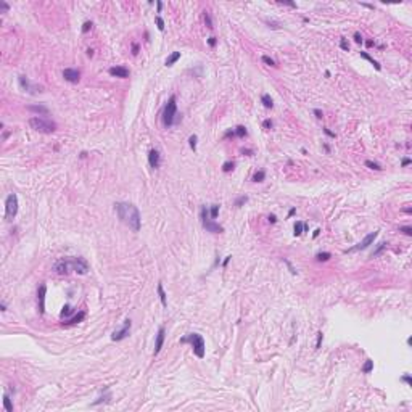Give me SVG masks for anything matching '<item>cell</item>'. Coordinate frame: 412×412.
Listing matches in <instances>:
<instances>
[{"mask_svg":"<svg viewBox=\"0 0 412 412\" xmlns=\"http://www.w3.org/2000/svg\"><path fill=\"white\" fill-rule=\"evenodd\" d=\"M208 45H210V47H216L217 45V39H216V37H210V39H208Z\"/></svg>","mask_w":412,"mask_h":412,"instance_id":"c3c4849f","label":"cell"},{"mask_svg":"<svg viewBox=\"0 0 412 412\" xmlns=\"http://www.w3.org/2000/svg\"><path fill=\"white\" fill-rule=\"evenodd\" d=\"M85 319V311H79L77 314L74 316V317H71L68 322H65L66 325H74V324H79V322H82Z\"/></svg>","mask_w":412,"mask_h":412,"instance_id":"e0dca14e","label":"cell"},{"mask_svg":"<svg viewBox=\"0 0 412 412\" xmlns=\"http://www.w3.org/2000/svg\"><path fill=\"white\" fill-rule=\"evenodd\" d=\"M71 266H73V270L81 275H85L89 272V264L84 258H71Z\"/></svg>","mask_w":412,"mask_h":412,"instance_id":"8fae6325","label":"cell"},{"mask_svg":"<svg viewBox=\"0 0 412 412\" xmlns=\"http://www.w3.org/2000/svg\"><path fill=\"white\" fill-rule=\"evenodd\" d=\"M372 370H373V361L367 359L364 362V365H362V373H370Z\"/></svg>","mask_w":412,"mask_h":412,"instance_id":"cb8c5ba5","label":"cell"},{"mask_svg":"<svg viewBox=\"0 0 412 412\" xmlns=\"http://www.w3.org/2000/svg\"><path fill=\"white\" fill-rule=\"evenodd\" d=\"M137 53H138V45L134 43V45H132V55H137Z\"/></svg>","mask_w":412,"mask_h":412,"instance_id":"11a10c76","label":"cell"},{"mask_svg":"<svg viewBox=\"0 0 412 412\" xmlns=\"http://www.w3.org/2000/svg\"><path fill=\"white\" fill-rule=\"evenodd\" d=\"M324 134H325V135H328V137H333V138H335V137H337V135H335V132H332V130H328L327 127L324 129Z\"/></svg>","mask_w":412,"mask_h":412,"instance_id":"816d5d0a","label":"cell"},{"mask_svg":"<svg viewBox=\"0 0 412 412\" xmlns=\"http://www.w3.org/2000/svg\"><path fill=\"white\" fill-rule=\"evenodd\" d=\"M180 343H190L193 348V353L196 357H205V340L200 333H188L183 338H180Z\"/></svg>","mask_w":412,"mask_h":412,"instance_id":"7a4b0ae2","label":"cell"},{"mask_svg":"<svg viewBox=\"0 0 412 412\" xmlns=\"http://www.w3.org/2000/svg\"><path fill=\"white\" fill-rule=\"evenodd\" d=\"M261 103L266 106V108H274V101H272V98H270V95H267V93H264L263 97H261Z\"/></svg>","mask_w":412,"mask_h":412,"instance_id":"44dd1931","label":"cell"},{"mask_svg":"<svg viewBox=\"0 0 412 412\" xmlns=\"http://www.w3.org/2000/svg\"><path fill=\"white\" fill-rule=\"evenodd\" d=\"M148 164H150V168H153V169L160 168V164H161V155H160V151H158L156 148L148 151Z\"/></svg>","mask_w":412,"mask_h":412,"instance_id":"4fadbf2b","label":"cell"},{"mask_svg":"<svg viewBox=\"0 0 412 412\" xmlns=\"http://www.w3.org/2000/svg\"><path fill=\"white\" fill-rule=\"evenodd\" d=\"M28 110L34 111V113H39V115H48V108L43 106V105H29Z\"/></svg>","mask_w":412,"mask_h":412,"instance_id":"ac0fdd59","label":"cell"},{"mask_svg":"<svg viewBox=\"0 0 412 412\" xmlns=\"http://www.w3.org/2000/svg\"><path fill=\"white\" fill-rule=\"evenodd\" d=\"M246 201H248V196H246V195H243V196H238V198L235 200V206H237V208H240L242 205H245Z\"/></svg>","mask_w":412,"mask_h":412,"instance_id":"d590c367","label":"cell"},{"mask_svg":"<svg viewBox=\"0 0 412 412\" xmlns=\"http://www.w3.org/2000/svg\"><path fill=\"white\" fill-rule=\"evenodd\" d=\"M158 295H160V300H161V304L164 308L168 306V300H166V293H164V290H163V283L160 282L158 283Z\"/></svg>","mask_w":412,"mask_h":412,"instance_id":"7402d4cb","label":"cell"},{"mask_svg":"<svg viewBox=\"0 0 412 412\" xmlns=\"http://www.w3.org/2000/svg\"><path fill=\"white\" fill-rule=\"evenodd\" d=\"M233 132H235V137H245L246 134H248L245 126H237V127L233 129Z\"/></svg>","mask_w":412,"mask_h":412,"instance_id":"484cf974","label":"cell"},{"mask_svg":"<svg viewBox=\"0 0 412 412\" xmlns=\"http://www.w3.org/2000/svg\"><path fill=\"white\" fill-rule=\"evenodd\" d=\"M156 8H158V13H161V10H163V2H156Z\"/></svg>","mask_w":412,"mask_h":412,"instance_id":"9f6ffc18","label":"cell"},{"mask_svg":"<svg viewBox=\"0 0 412 412\" xmlns=\"http://www.w3.org/2000/svg\"><path fill=\"white\" fill-rule=\"evenodd\" d=\"M233 168H235V163H233V161H225L222 164V171H224V172H230V171H233Z\"/></svg>","mask_w":412,"mask_h":412,"instance_id":"1f68e13d","label":"cell"},{"mask_svg":"<svg viewBox=\"0 0 412 412\" xmlns=\"http://www.w3.org/2000/svg\"><path fill=\"white\" fill-rule=\"evenodd\" d=\"M115 211L118 214V217L121 219V222L126 224L132 232H138L140 230V224H142V217H140V211L135 205L132 203H115Z\"/></svg>","mask_w":412,"mask_h":412,"instance_id":"6da1fadb","label":"cell"},{"mask_svg":"<svg viewBox=\"0 0 412 412\" xmlns=\"http://www.w3.org/2000/svg\"><path fill=\"white\" fill-rule=\"evenodd\" d=\"M45 293H47V287L42 283L39 287V290H37V301H39V312L40 314L45 312Z\"/></svg>","mask_w":412,"mask_h":412,"instance_id":"5bb4252c","label":"cell"},{"mask_svg":"<svg viewBox=\"0 0 412 412\" xmlns=\"http://www.w3.org/2000/svg\"><path fill=\"white\" fill-rule=\"evenodd\" d=\"M386 246H388V243H386V242H383V243H380V245L377 246V250H373V253H372V258H375V256H378V255H380V253H382V251H383V250L386 248Z\"/></svg>","mask_w":412,"mask_h":412,"instance_id":"f1b7e54d","label":"cell"},{"mask_svg":"<svg viewBox=\"0 0 412 412\" xmlns=\"http://www.w3.org/2000/svg\"><path fill=\"white\" fill-rule=\"evenodd\" d=\"M110 398H111L110 395H106V396H101V398H98V399H97V401H95V403H92V406H97V404H100V403H103V401H108V399H110Z\"/></svg>","mask_w":412,"mask_h":412,"instance_id":"ee69618b","label":"cell"},{"mask_svg":"<svg viewBox=\"0 0 412 412\" xmlns=\"http://www.w3.org/2000/svg\"><path fill=\"white\" fill-rule=\"evenodd\" d=\"M18 214V196L16 193H10L5 200V217L7 221H13Z\"/></svg>","mask_w":412,"mask_h":412,"instance_id":"8992f818","label":"cell"},{"mask_svg":"<svg viewBox=\"0 0 412 412\" xmlns=\"http://www.w3.org/2000/svg\"><path fill=\"white\" fill-rule=\"evenodd\" d=\"M53 270H55L58 275H66V274H69V270H73L71 258H63V259H60V261H56V263L53 264Z\"/></svg>","mask_w":412,"mask_h":412,"instance_id":"ba28073f","label":"cell"},{"mask_svg":"<svg viewBox=\"0 0 412 412\" xmlns=\"http://www.w3.org/2000/svg\"><path fill=\"white\" fill-rule=\"evenodd\" d=\"M283 263H285V264H287V267L290 269V272H291V274H293V275H295V274H296V269L293 267V266H291V263L288 261V259H283Z\"/></svg>","mask_w":412,"mask_h":412,"instance_id":"f6af8a7d","label":"cell"},{"mask_svg":"<svg viewBox=\"0 0 412 412\" xmlns=\"http://www.w3.org/2000/svg\"><path fill=\"white\" fill-rule=\"evenodd\" d=\"M179 58H180V52H172V53H171V55L168 56V58H166V61H164V65H166V66L169 68V66H172V65H174V63H176L177 60H179Z\"/></svg>","mask_w":412,"mask_h":412,"instance_id":"d6986e66","label":"cell"},{"mask_svg":"<svg viewBox=\"0 0 412 412\" xmlns=\"http://www.w3.org/2000/svg\"><path fill=\"white\" fill-rule=\"evenodd\" d=\"M324 150H325V151H327V153H328V151H330V147H328V145H327V143H324Z\"/></svg>","mask_w":412,"mask_h":412,"instance_id":"003e7915","label":"cell"},{"mask_svg":"<svg viewBox=\"0 0 412 412\" xmlns=\"http://www.w3.org/2000/svg\"><path fill=\"white\" fill-rule=\"evenodd\" d=\"M92 29V21H85L84 24H82V32H89V31Z\"/></svg>","mask_w":412,"mask_h":412,"instance_id":"ab89813d","label":"cell"},{"mask_svg":"<svg viewBox=\"0 0 412 412\" xmlns=\"http://www.w3.org/2000/svg\"><path fill=\"white\" fill-rule=\"evenodd\" d=\"M177 103H176V95H171L169 100H168V103L166 106H164V110H163V124L166 126V127H171L177 119Z\"/></svg>","mask_w":412,"mask_h":412,"instance_id":"5b68a950","label":"cell"},{"mask_svg":"<svg viewBox=\"0 0 412 412\" xmlns=\"http://www.w3.org/2000/svg\"><path fill=\"white\" fill-rule=\"evenodd\" d=\"M272 126H274L272 119H266V121L263 123V127H264V129H272Z\"/></svg>","mask_w":412,"mask_h":412,"instance_id":"bcb514c9","label":"cell"},{"mask_svg":"<svg viewBox=\"0 0 412 412\" xmlns=\"http://www.w3.org/2000/svg\"><path fill=\"white\" fill-rule=\"evenodd\" d=\"M155 23H156L158 29H160V31H164V21H163L161 16H156V18H155Z\"/></svg>","mask_w":412,"mask_h":412,"instance_id":"8d00e7d4","label":"cell"},{"mask_svg":"<svg viewBox=\"0 0 412 412\" xmlns=\"http://www.w3.org/2000/svg\"><path fill=\"white\" fill-rule=\"evenodd\" d=\"M3 407L7 412H13V404H11V399L8 398V395H3Z\"/></svg>","mask_w":412,"mask_h":412,"instance_id":"603a6c76","label":"cell"},{"mask_svg":"<svg viewBox=\"0 0 412 412\" xmlns=\"http://www.w3.org/2000/svg\"><path fill=\"white\" fill-rule=\"evenodd\" d=\"M219 214V205H211V210H210V216L211 219H216Z\"/></svg>","mask_w":412,"mask_h":412,"instance_id":"d6a6232c","label":"cell"},{"mask_svg":"<svg viewBox=\"0 0 412 412\" xmlns=\"http://www.w3.org/2000/svg\"><path fill=\"white\" fill-rule=\"evenodd\" d=\"M319 233H320V230L317 229V230H314V233H312V237L316 238V237H319Z\"/></svg>","mask_w":412,"mask_h":412,"instance_id":"e7e4bbea","label":"cell"},{"mask_svg":"<svg viewBox=\"0 0 412 412\" xmlns=\"http://www.w3.org/2000/svg\"><path fill=\"white\" fill-rule=\"evenodd\" d=\"M314 115H316V118H319V119L324 118V113H322L320 110H314Z\"/></svg>","mask_w":412,"mask_h":412,"instance_id":"f5cc1de1","label":"cell"},{"mask_svg":"<svg viewBox=\"0 0 412 412\" xmlns=\"http://www.w3.org/2000/svg\"><path fill=\"white\" fill-rule=\"evenodd\" d=\"M8 10H10V5L7 2H3V0H0V13H7Z\"/></svg>","mask_w":412,"mask_h":412,"instance_id":"74e56055","label":"cell"},{"mask_svg":"<svg viewBox=\"0 0 412 412\" xmlns=\"http://www.w3.org/2000/svg\"><path fill=\"white\" fill-rule=\"evenodd\" d=\"M293 230H295V232H293V233H295V237H300L301 233H303V230H304V224L298 221V222L295 224V229H293Z\"/></svg>","mask_w":412,"mask_h":412,"instance_id":"4316f807","label":"cell"},{"mask_svg":"<svg viewBox=\"0 0 412 412\" xmlns=\"http://www.w3.org/2000/svg\"><path fill=\"white\" fill-rule=\"evenodd\" d=\"M269 222H272V224H275V222H277V217L274 216V214H270V216H269Z\"/></svg>","mask_w":412,"mask_h":412,"instance_id":"6f0895ef","label":"cell"},{"mask_svg":"<svg viewBox=\"0 0 412 412\" xmlns=\"http://www.w3.org/2000/svg\"><path fill=\"white\" fill-rule=\"evenodd\" d=\"M378 237V232H370L369 235H365L362 238V242H359L356 246H353V248L350 250H346L345 253H353V251H359V250H365V248H369V246L373 243V240H375Z\"/></svg>","mask_w":412,"mask_h":412,"instance_id":"52a82bcc","label":"cell"},{"mask_svg":"<svg viewBox=\"0 0 412 412\" xmlns=\"http://www.w3.org/2000/svg\"><path fill=\"white\" fill-rule=\"evenodd\" d=\"M354 40H356V43H362V36L359 32H354Z\"/></svg>","mask_w":412,"mask_h":412,"instance_id":"681fc988","label":"cell"},{"mask_svg":"<svg viewBox=\"0 0 412 412\" xmlns=\"http://www.w3.org/2000/svg\"><path fill=\"white\" fill-rule=\"evenodd\" d=\"M18 82H20V87L23 90H26L29 93H37V92H43L40 85H36V84H31V81L26 77V76H18Z\"/></svg>","mask_w":412,"mask_h":412,"instance_id":"30bf717a","label":"cell"},{"mask_svg":"<svg viewBox=\"0 0 412 412\" xmlns=\"http://www.w3.org/2000/svg\"><path fill=\"white\" fill-rule=\"evenodd\" d=\"M29 126L34 130L40 132V134H52V132L56 130V124L50 119L40 118V116H32L29 119Z\"/></svg>","mask_w":412,"mask_h":412,"instance_id":"3957f363","label":"cell"},{"mask_svg":"<svg viewBox=\"0 0 412 412\" xmlns=\"http://www.w3.org/2000/svg\"><path fill=\"white\" fill-rule=\"evenodd\" d=\"M108 73L111 76H115V77H121V79L129 77V69L126 66H113V68L108 69Z\"/></svg>","mask_w":412,"mask_h":412,"instance_id":"9a60e30c","label":"cell"},{"mask_svg":"<svg viewBox=\"0 0 412 412\" xmlns=\"http://www.w3.org/2000/svg\"><path fill=\"white\" fill-rule=\"evenodd\" d=\"M410 163H412V161H410V158H404V160H403V163H401V164H403V168H406V166H409V164H410Z\"/></svg>","mask_w":412,"mask_h":412,"instance_id":"db71d44e","label":"cell"},{"mask_svg":"<svg viewBox=\"0 0 412 412\" xmlns=\"http://www.w3.org/2000/svg\"><path fill=\"white\" fill-rule=\"evenodd\" d=\"M263 61L266 63V65H269V66H272V68H277V63H275L274 60H272V58H270V56H267V55H264V56H263Z\"/></svg>","mask_w":412,"mask_h":412,"instance_id":"e575fe53","label":"cell"},{"mask_svg":"<svg viewBox=\"0 0 412 412\" xmlns=\"http://www.w3.org/2000/svg\"><path fill=\"white\" fill-rule=\"evenodd\" d=\"M278 3H283V5H288V7H291V8H296V3H293V2H287V0H280Z\"/></svg>","mask_w":412,"mask_h":412,"instance_id":"f907efd6","label":"cell"},{"mask_svg":"<svg viewBox=\"0 0 412 412\" xmlns=\"http://www.w3.org/2000/svg\"><path fill=\"white\" fill-rule=\"evenodd\" d=\"M322 338H324V333L322 332H317V341H316V350H319L320 345H322Z\"/></svg>","mask_w":412,"mask_h":412,"instance_id":"60d3db41","label":"cell"},{"mask_svg":"<svg viewBox=\"0 0 412 412\" xmlns=\"http://www.w3.org/2000/svg\"><path fill=\"white\" fill-rule=\"evenodd\" d=\"M230 258H232V256H227V258L224 259V263H222V266H224V267H225V266H227V264H229V261H230Z\"/></svg>","mask_w":412,"mask_h":412,"instance_id":"680465c9","label":"cell"},{"mask_svg":"<svg viewBox=\"0 0 412 412\" xmlns=\"http://www.w3.org/2000/svg\"><path fill=\"white\" fill-rule=\"evenodd\" d=\"M203 18H205V24H206V28H208V29H213L214 26H213V20H211L210 13H208V11H205V13H203Z\"/></svg>","mask_w":412,"mask_h":412,"instance_id":"f546056e","label":"cell"},{"mask_svg":"<svg viewBox=\"0 0 412 412\" xmlns=\"http://www.w3.org/2000/svg\"><path fill=\"white\" fill-rule=\"evenodd\" d=\"M196 142H198V137H196V135H190V138H188V145H190V148H192L193 151L196 150Z\"/></svg>","mask_w":412,"mask_h":412,"instance_id":"836d02e7","label":"cell"},{"mask_svg":"<svg viewBox=\"0 0 412 412\" xmlns=\"http://www.w3.org/2000/svg\"><path fill=\"white\" fill-rule=\"evenodd\" d=\"M87 56H93V50H92V48L87 50Z\"/></svg>","mask_w":412,"mask_h":412,"instance_id":"6125c7cd","label":"cell"},{"mask_svg":"<svg viewBox=\"0 0 412 412\" xmlns=\"http://www.w3.org/2000/svg\"><path fill=\"white\" fill-rule=\"evenodd\" d=\"M332 258V255L328 251H322V253H317V255H316V259H317V261H328V259Z\"/></svg>","mask_w":412,"mask_h":412,"instance_id":"d4e9b609","label":"cell"},{"mask_svg":"<svg viewBox=\"0 0 412 412\" xmlns=\"http://www.w3.org/2000/svg\"><path fill=\"white\" fill-rule=\"evenodd\" d=\"M243 153H245V155H248V156H251V155H253V151H251V150H243Z\"/></svg>","mask_w":412,"mask_h":412,"instance_id":"be15d7a7","label":"cell"},{"mask_svg":"<svg viewBox=\"0 0 412 412\" xmlns=\"http://www.w3.org/2000/svg\"><path fill=\"white\" fill-rule=\"evenodd\" d=\"M71 314V306L69 304H65V308H63V311H61V316L63 317H66V316Z\"/></svg>","mask_w":412,"mask_h":412,"instance_id":"b9f144b4","label":"cell"},{"mask_svg":"<svg viewBox=\"0 0 412 412\" xmlns=\"http://www.w3.org/2000/svg\"><path fill=\"white\" fill-rule=\"evenodd\" d=\"M365 45H367V47H372V45H373V40H367Z\"/></svg>","mask_w":412,"mask_h":412,"instance_id":"03108f58","label":"cell"},{"mask_svg":"<svg viewBox=\"0 0 412 412\" xmlns=\"http://www.w3.org/2000/svg\"><path fill=\"white\" fill-rule=\"evenodd\" d=\"M63 77H65V81L71 82V84H77L79 79H81V73H79V69L66 68L65 71H63Z\"/></svg>","mask_w":412,"mask_h":412,"instance_id":"7c38bea8","label":"cell"},{"mask_svg":"<svg viewBox=\"0 0 412 412\" xmlns=\"http://www.w3.org/2000/svg\"><path fill=\"white\" fill-rule=\"evenodd\" d=\"M0 309H2V311H7V304H5L3 301L0 303Z\"/></svg>","mask_w":412,"mask_h":412,"instance_id":"91938a15","label":"cell"},{"mask_svg":"<svg viewBox=\"0 0 412 412\" xmlns=\"http://www.w3.org/2000/svg\"><path fill=\"white\" fill-rule=\"evenodd\" d=\"M130 327H132L130 319H126V320H124V325L119 328V330H116L115 333L111 335V340H113V341H121V340H124V338H127L129 333H130Z\"/></svg>","mask_w":412,"mask_h":412,"instance_id":"9c48e42d","label":"cell"},{"mask_svg":"<svg viewBox=\"0 0 412 412\" xmlns=\"http://www.w3.org/2000/svg\"><path fill=\"white\" fill-rule=\"evenodd\" d=\"M200 219H201V225L206 229V232H211V233H221V232H224V227L219 225L214 219H211L210 210H208L206 206H201V210H200Z\"/></svg>","mask_w":412,"mask_h":412,"instance_id":"277c9868","label":"cell"},{"mask_svg":"<svg viewBox=\"0 0 412 412\" xmlns=\"http://www.w3.org/2000/svg\"><path fill=\"white\" fill-rule=\"evenodd\" d=\"M340 47L343 48L345 52H348V50H350V43L346 42V39H341V40H340Z\"/></svg>","mask_w":412,"mask_h":412,"instance_id":"7bdbcfd3","label":"cell"},{"mask_svg":"<svg viewBox=\"0 0 412 412\" xmlns=\"http://www.w3.org/2000/svg\"><path fill=\"white\" fill-rule=\"evenodd\" d=\"M399 232H403L404 235L410 237V235H412V227H409V225H406V227H399Z\"/></svg>","mask_w":412,"mask_h":412,"instance_id":"f35d334b","label":"cell"},{"mask_svg":"<svg viewBox=\"0 0 412 412\" xmlns=\"http://www.w3.org/2000/svg\"><path fill=\"white\" fill-rule=\"evenodd\" d=\"M365 166H367V168H370V169H373V171H382V169H383V168L380 166L378 163H375V161H369V160L365 161Z\"/></svg>","mask_w":412,"mask_h":412,"instance_id":"4dcf8cb0","label":"cell"},{"mask_svg":"<svg viewBox=\"0 0 412 412\" xmlns=\"http://www.w3.org/2000/svg\"><path fill=\"white\" fill-rule=\"evenodd\" d=\"M401 380H403L404 383H407V385H412V378H410V375H409V373H406V375H403V377H401Z\"/></svg>","mask_w":412,"mask_h":412,"instance_id":"7dc6e473","label":"cell"},{"mask_svg":"<svg viewBox=\"0 0 412 412\" xmlns=\"http://www.w3.org/2000/svg\"><path fill=\"white\" fill-rule=\"evenodd\" d=\"M264 179H266L264 171H258V172H255V176H253V182H263Z\"/></svg>","mask_w":412,"mask_h":412,"instance_id":"83f0119b","label":"cell"},{"mask_svg":"<svg viewBox=\"0 0 412 412\" xmlns=\"http://www.w3.org/2000/svg\"><path fill=\"white\" fill-rule=\"evenodd\" d=\"M164 335H166L164 327H160V330H158V333H156V341H155V356H156V354H160L161 348L164 345Z\"/></svg>","mask_w":412,"mask_h":412,"instance_id":"2e32d148","label":"cell"},{"mask_svg":"<svg viewBox=\"0 0 412 412\" xmlns=\"http://www.w3.org/2000/svg\"><path fill=\"white\" fill-rule=\"evenodd\" d=\"M295 213H296V210H295V208H291V210L288 211V217H290V216H293Z\"/></svg>","mask_w":412,"mask_h":412,"instance_id":"94428289","label":"cell"},{"mask_svg":"<svg viewBox=\"0 0 412 412\" xmlns=\"http://www.w3.org/2000/svg\"><path fill=\"white\" fill-rule=\"evenodd\" d=\"M361 56H362V58H365L367 61L370 63V65H373V68H375L377 71H380V69H382V66H380V63H378L377 60H373V58H372V56H370L369 53H367V52H361Z\"/></svg>","mask_w":412,"mask_h":412,"instance_id":"ffe728a7","label":"cell"}]
</instances>
